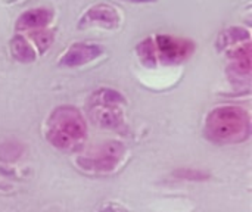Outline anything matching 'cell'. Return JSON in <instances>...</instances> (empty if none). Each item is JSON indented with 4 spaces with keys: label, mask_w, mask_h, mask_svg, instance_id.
<instances>
[{
    "label": "cell",
    "mask_w": 252,
    "mask_h": 212,
    "mask_svg": "<svg viewBox=\"0 0 252 212\" xmlns=\"http://www.w3.org/2000/svg\"><path fill=\"white\" fill-rule=\"evenodd\" d=\"M30 37L32 38V41L35 43V46H37L41 52H44V50L50 46V43H52V40H53L52 32H49V31H46V30L32 31V32L30 34Z\"/></svg>",
    "instance_id": "8fae6325"
},
{
    "label": "cell",
    "mask_w": 252,
    "mask_h": 212,
    "mask_svg": "<svg viewBox=\"0 0 252 212\" xmlns=\"http://www.w3.org/2000/svg\"><path fill=\"white\" fill-rule=\"evenodd\" d=\"M84 121L72 106H61L50 117L49 140L59 148H69L84 137Z\"/></svg>",
    "instance_id": "6da1fadb"
},
{
    "label": "cell",
    "mask_w": 252,
    "mask_h": 212,
    "mask_svg": "<svg viewBox=\"0 0 252 212\" xmlns=\"http://www.w3.org/2000/svg\"><path fill=\"white\" fill-rule=\"evenodd\" d=\"M139 55L145 62L155 61V46L152 44V40H146L139 46Z\"/></svg>",
    "instance_id": "7c38bea8"
},
{
    "label": "cell",
    "mask_w": 252,
    "mask_h": 212,
    "mask_svg": "<svg viewBox=\"0 0 252 212\" xmlns=\"http://www.w3.org/2000/svg\"><path fill=\"white\" fill-rule=\"evenodd\" d=\"M121 22L118 12L108 4H96L92 6L80 19V28L86 27H102V28H117Z\"/></svg>",
    "instance_id": "277c9868"
},
{
    "label": "cell",
    "mask_w": 252,
    "mask_h": 212,
    "mask_svg": "<svg viewBox=\"0 0 252 212\" xmlns=\"http://www.w3.org/2000/svg\"><path fill=\"white\" fill-rule=\"evenodd\" d=\"M250 32L244 28H230L221 35V46H229L235 41H241L242 38H248Z\"/></svg>",
    "instance_id": "30bf717a"
},
{
    "label": "cell",
    "mask_w": 252,
    "mask_h": 212,
    "mask_svg": "<svg viewBox=\"0 0 252 212\" xmlns=\"http://www.w3.org/2000/svg\"><path fill=\"white\" fill-rule=\"evenodd\" d=\"M120 156H121V146L117 143H109L102 148L100 153L93 156L92 162H93V167H96L99 170H102V168L109 170L117 164Z\"/></svg>",
    "instance_id": "ba28073f"
},
{
    "label": "cell",
    "mask_w": 252,
    "mask_h": 212,
    "mask_svg": "<svg viewBox=\"0 0 252 212\" xmlns=\"http://www.w3.org/2000/svg\"><path fill=\"white\" fill-rule=\"evenodd\" d=\"M248 117L238 108H220L208 118V130L216 139L233 140L242 139L248 133Z\"/></svg>",
    "instance_id": "7a4b0ae2"
},
{
    "label": "cell",
    "mask_w": 252,
    "mask_h": 212,
    "mask_svg": "<svg viewBox=\"0 0 252 212\" xmlns=\"http://www.w3.org/2000/svg\"><path fill=\"white\" fill-rule=\"evenodd\" d=\"M161 58L165 62H179L190 55L193 50V44L188 40L173 38L170 35H159L157 40ZM157 49V50H158Z\"/></svg>",
    "instance_id": "5b68a950"
},
{
    "label": "cell",
    "mask_w": 252,
    "mask_h": 212,
    "mask_svg": "<svg viewBox=\"0 0 252 212\" xmlns=\"http://www.w3.org/2000/svg\"><path fill=\"white\" fill-rule=\"evenodd\" d=\"M124 1H128V3H152L157 0H124Z\"/></svg>",
    "instance_id": "4fadbf2b"
},
{
    "label": "cell",
    "mask_w": 252,
    "mask_h": 212,
    "mask_svg": "<svg viewBox=\"0 0 252 212\" xmlns=\"http://www.w3.org/2000/svg\"><path fill=\"white\" fill-rule=\"evenodd\" d=\"M121 97L112 90H100L93 96L90 114L94 122L102 127H115L121 121Z\"/></svg>",
    "instance_id": "3957f363"
},
{
    "label": "cell",
    "mask_w": 252,
    "mask_h": 212,
    "mask_svg": "<svg viewBox=\"0 0 252 212\" xmlns=\"http://www.w3.org/2000/svg\"><path fill=\"white\" fill-rule=\"evenodd\" d=\"M53 19V12L46 7H35L24 12L18 21L16 28L18 30H31V28H44L47 27Z\"/></svg>",
    "instance_id": "52a82bcc"
},
{
    "label": "cell",
    "mask_w": 252,
    "mask_h": 212,
    "mask_svg": "<svg viewBox=\"0 0 252 212\" xmlns=\"http://www.w3.org/2000/svg\"><path fill=\"white\" fill-rule=\"evenodd\" d=\"M10 50L13 58H16L21 62H32L35 59L34 50L22 35H15L10 40Z\"/></svg>",
    "instance_id": "9c48e42d"
},
{
    "label": "cell",
    "mask_w": 252,
    "mask_h": 212,
    "mask_svg": "<svg viewBox=\"0 0 252 212\" xmlns=\"http://www.w3.org/2000/svg\"><path fill=\"white\" fill-rule=\"evenodd\" d=\"M102 53V47L96 44H86V43H77L69 47V50L62 56L61 63L66 66H77L83 65L86 62H90L96 59Z\"/></svg>",
    "instance_id": "8992f818"
}]
</instances>
